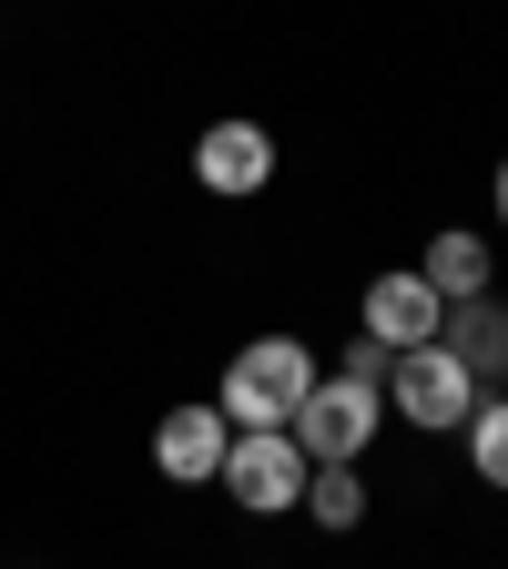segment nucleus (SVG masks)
<instances>
[{"instance_id":"1","label":"nucleus","mask_w":508,"mask_h":569,"mask_svg":"<svg viewBox=\"0 0 508 569\" xmlns=\"http://www.w3.org/2000/svg\"><path fill=\"white\" fill-rule=\"evenodd\" d=\"M306 387H316V356H306L296 336H255V346L235 356V367H225L213 407H225V427L245 438V427H296Z\"/></svg>"},{"instance_id":"2","label":"nucleus","mask_w":508,"mask_h":569,"mask_svg":"<svg viewBox=\"0 0 508 569\" xmlns=\"http://www.w3.org/2000/svg\"><path fill=\"white\" fill-rule=\"evenodd\" d=\"M377 427H387V387L336 377V367H326V377L306 387V407H296V427H285V438L306 448V468H356Z\"/></svg>"},{"instance_id":"3","label":"nucleus","mask_w":508,"mask_h":569,"mask_svg":"<svg viewBox=\"0 0 508 569\" xmlns=\"http://www.w3.org/2000/svg\"><path fill=\"white\" fill-rule=\"evenodd\" d=\"M488 387L458 367L448 346H407L397 367H387V417H407V427H427V438H458L468 427V407H478Z\"/></svg>"},{"instance_id":"4","label":"nucleus","mask_w":508,"mask_h":569,"mask_svg":"<svg viewBox=\"0 0 508 569\" xmlns=\"http://www.w3.org/2000/svg\"><path fill=\"white\" fill-rule=\"evenodd\" d=\"M306 448L285 438V427H245V438L225 448V488H235V509L245 519H275V509H306Z\"/></svg>"},{"instance_id":"5","label":"nucleus","mask_w":508,"mask_h":569,"mask_svg":"<svg viewBox=\"0 0 508 569\" xmlns=\"http://www.w3.org/2000/svg\"><path fill=\"white\" fill-rule=\"evenodd\" d=\"M356 336H377L387 356L438 346V336H448V296H438L417 264H397V274H377V284H367V306H356Z\"/></svg>"},{"instance_id":"6","label":"nucleus","mask_w":508,"mask_h":569,"mask_svg":"<svg viewBox=\"0 0 508 569\" xmlns=\"http://www.w3.org/2000/svg\"><path fill=\"white\" fill-rule=\"evenodd\" d=\"M225 448H235L225 407H163V427H153V468L173 488H213L225 478Z\"/></svg>"},{"instance_id":"7","label":"nucleus","mask_w":508,"mask_h":569,"mask_svg":"<svg viewBox=\"0 0 508 569\" xmlns=\"http://www.w3.org/2000/svg\"><path fill=\"white\" fill-rule=\"evenodd\" d=\"M193 183H203V193H265V183H275V132H265V122H203Z\"/></svg>"},{"instance_id":"8","label":"nucleus","mask_w":508,"mask_h":569,"mask_svg":"<svg viewBox=\"0 0 508 569\" xmlns=\"http://www.w3.org/2000/svg\"><path fill=\"white\" fill-rule=\"evenodd\" d=\"M458 367L488 387V377H508V306L498 296H468V306H448V336H438Z\"/></svg>"},{"instance_id":"9","label":"nucleus","mask_w":508,"mask_h":569,"mask_svg":"<svg viewBox=\"0 0 508 569\" xmlns=\"http://www.w3.org/2000/svg\"><path fill=\"white\" fill-rule=\"evenodd\" d=\"M417 274L438 284L448 306L488 296V234H468V224H448V234H427V264H417Z\"/></svg>"},{"instance_id":"10","label":"nucleus","mask_w":508,"mask_h":569,"mask_svg":"<svg viewBox=\"0 0 508 569\" xmlns=\"http://www.w3.org/2000/svg\"><path fill=\"white\" fill-rule=\"evenodd\" d=\"M468 468H478V488H508V387H488L478 407H468Z\"/></svg>"},{"instance_id":"11","label":"nucleus","mask_w":508,"mask_h":569,"mask_svg":"<svg viewBox=\"0 0 508 569\" xmlns=\"http://www.w3.org/2000/svg\"><path fill=\"white\" fill-rule=\"evenodd\" d=\"M306 519L316 529H367V478L356 468H316L306 478Z\"/></svg>"},{"instance_id":"12","label":"nucleus","mask_w":508,"mask_h":569,"mask_svg":"<svg viewBox=\"0 0 508 569\" xmlns=\"http://www.w3.org/2000/svg\"><path fill=\"white\" fill-rule=\"evenodd\" d=\"M387 367H397V356H387L377 336H356V346L336 356V377H367V387H387Z\"/></svg>"},{"instance_id":"13","label":"nucleus","mask_w":508,"mask_h":569,"mask_svg":"<svg viewBox=\"0 0 508 569\" xmlns=\"http://www.w3.org/2000/svg\"><path fill=\"white\" fill-rule=\"evenodd\" d=\"M498 224H508V163H498Z\"/></svg>"}]
</instances>
